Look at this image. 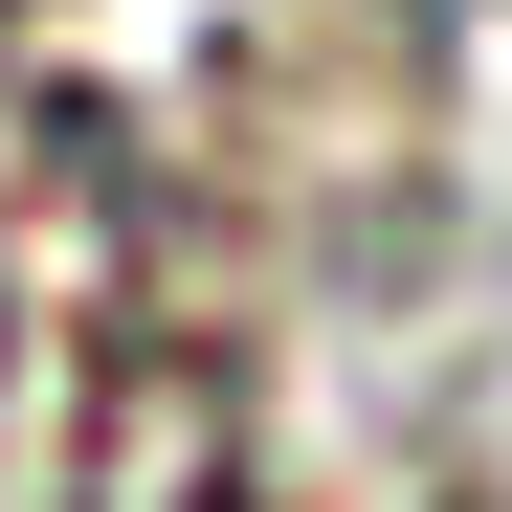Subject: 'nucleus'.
Masks as SVG:
<instances>
[{"label":"nucleus","instance_id":"1","mask_svg":"<svg viewBox=\"0 0 512 512\" xmlns=\"http://www.w3.org/2000/svg\"><path fill=\"white\" fill-rule=\"evenodd\" d=\"M0 379H23V312H0Z\"/></svg>","mask_w":512,"mask_h":512}]
</instances>
